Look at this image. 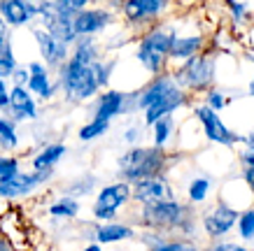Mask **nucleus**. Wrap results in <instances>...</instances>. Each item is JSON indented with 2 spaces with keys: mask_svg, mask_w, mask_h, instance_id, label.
<instances>
[{
  "mask_svg": "<svg viewBox=\"0 0 254 251\" xmlns=\"http://www.w3.org/2000/svg\"><path fill=\"white\" fill-rule=\"evenodd\" d=\"M61 79H63V89L72 100H86L98 91V82H96V75H93V68L91 65H79L72 58L63 65Z\"/></svg>",
  "mask_w": 254,
  "mask_h": 251,
  "instance_id": "f257e3e1",
  "label": "nucleus"
},
{
  "mask_svg": "<svg viewBox=\"0 0 254 251\" xmlns=\"http://www.w3.org/2000/svg\"><path fill=\"white\" fill-rule=\"evenodd\" d=\"M177 79L191 89H205L212 82V63H210V58H203V56L189 58L185 68L180 70Z\"/></svg>",
  "mask_w": 254,
  "mask_h": 251,
  "instance_id": "f03ea898",
  "label": "nucleus"
},
{
  "mask_svg": "<svg viewBox=\"0 0 254 251\" xmlns=\"http://www.w3.org/2000/svg\"><path fill=\"white\" fill-rule=\"evenodd\" d=\"M185 207L175 200H163L154 205H145V221L149 226H177L182 221Z\"/></svg>",
  "mask_w": 254,
  "mask_h": 251,
  "instance_id": "7ed1b4c3",
  "label": "nucleus"
},
{
  "mask_svg": "<svg viewBox=\"0 0 254 251\" xmlns=\"http://www.w3.org/2000/svg\"><path fill=\"white\" fill-rule=\"evenodd\" d=\"M110 21H112V14L105 9H82L72 19V31L75 35H93V33L103 31Z\"/></svg>",
  "mask_w": 254,
  "mask_h": 251,
  "instance_id": "20e7f679",
  "label": "nucleus"
},
{
  "mask_svg": "<svg viewBox=\"0 0 254 251\" xmlns=\"http://www.w3.org/2000/svg\"><path fill=\"white\" fill-rule=\"evenodd\" d=\"M133 198L140 200V202H145V205H154V202L170 200L173 193H170L168 184L163 182L161 177H152V179H142V182L135 184Z\"/></svg>",
  "mask_w": 254,
  "mask_h": 251,
  "instance_id": "39448f33",
  "label": "nucleus"
},
{
  "mask_svg": "<svg viewBox=\"0 0 254 251\" xmlns=\"http://www.w3.org/2000/svg\"><path fill=\"white\" fill-rule=\"evenodd\" d=\"M196 114H198V119L203 121L205 135H208L210 140H212V142H219V145H233V142L238 140V137L233 135L231 130L224 126L222 119H219V116H217L215 112L210 109V107H200Z\"/></svg>",
  "mask_w": 254,
  "mask_h": 251,
  "instance_id": "423d86ee",
  "label": "nucleus"
},
{
  "mask_svg": "<svg viewBox=\"0 0 254 251\" xmlns=\"http://www.w3.org/2000/svg\"><path fill=\"white\" fill-rule=\"evenodd\" d=\"M35 14H38L35 2H26V0H2L0 2V16L12 26H23Z\"/></svg>",
  "mask_w": 254,
  "mask_h": 251,
  "instance_id": "0eeeda50",
  "label": "nucleus"
},
{
  "mask_svg": "<svg viewBox=\"0 0 254 251\" xmlns=\"http://www.w3.org/2000/svg\"><path fill=\"white\" fill-rule=\"evenodd\" d=\"M131 198V186L124 182V184H112V186H105L100 191L98 200H96V207L98 212H110V214H117V209Z\"/></svg>",
  "mask_w": 254,
  "mask_h": 251,
  "instance_id": "6e6552de",
  "label": "nucleus"
},
{
  "mask_svg": "<svg viewBox=\"0 0 254 251\" xmlns=\"http://www.w3.org/2000/svg\"><path fill=\"white\" fill-rule=\"evenodd\" d=\"M185 102V93L180 91L177 86H173L163 98H159L154 102V105L149 107V109H145V119H147V123L152 126V123H156V121H161V119H166V116L173 112V109H177V107Z\"/></svg>",
  "mask_w": 254,
  "mask_h": 251,
  "instance_id": "1a4fd4ad",
  "label": "nucleus"
},
{
  "mask_svg": "<svg viewBox=\"0 0 254 251\" xmlns=\"http://www.w3.org/2000/svg\"><path fill=\"white\" fill-rule=\"evenodd\" d=\"M163 167V153H161V149H149L147 151V156H145V160L140 163L138 167H133L131 172H126V179L128 182H142V179H152V177H156L159 175V170Z\"/></svg>",
  "mask_w": 254,
  "mask_h": 251,
  "instance_id": "9d476101",
  "label": "nucleus"
},
{
  "mask_svg": "<svg viewBox=\"0 0 254 251\" xmlns=\"http://www.w3.org/2000/svg\"><path fill=\"white\" fill-rule=\"evenodd\" d=\"M236 219H238V212H236V209H231V207H226V205H219L215 212H210L208 216H205L203 223H205V230H208L210 235H224L226 230L233 228Z\"/></svg>",
  "mask_w": 254,
  "mask_h": 251,
  "instance_id": "9b49d317",
  "label": "nucleus"
},
{
  "mask_svg": "<svg viewBox=\"0 0 254 251\" xmlns=\"http://www.w3.org/2000/svg\"><path fill=\"white\" fill-rule=\"evenodd\" d=\"M33 35H35V40H38L40 51H42V56L47 58V63L59 65V63L65 61V53H68L65 45H61L59 40H54L47 31H40V28H35V31H33Z\"/></svg>",
  "mask_w": 254,
  "mask_h": 251,
  "instance_id": "f8f14e48",
  "label": "nucleus"
},
{
  "mask_svg": "<svg viewBox=\"0 0 254 251\" xmlns=\"http://www.w3.org/2000/svg\"><path fill=\"white\" fill-rule=\"evenodd\" d=\"M126 112V96L119 91H108L103 93V98L98 100L96 107V119L98 121H110L112 116Z\"/></svg>",
  "mask_w": 254,
  "mask_h": 251,
  "instance_id": "ddd939ff",
  "label": "nucleus"
},
{
  "mask_svg": "<svg viewBox=\"0 0 254 251\" xmlns=\"http://www.w3.org/2000/svg\"><path fill=\"white\" fill-rule=\"evenodd\" d=\"M163 7H166L163 0H128L124 5V12L131 21H140V19H147V16H156Z\"/></svg>",
  "mask_w": 254,
  "mask_h": 251,
  "instance_id": "4468645a",
  "label": "nucleus"
},
{
  "mask_svg": "<svg viewBox=\"0 0 254 251\" xmlns=\"http://www.w3.org/2000/svg\"><path fill=\"white\" fill-rule=\"evenodd\" d=\"M7 107H12V112H14L16 119H35V114H38L33 98L28 96L26 89H21V86H14V89H12Z\"/></svg>",
  "mask_w": 254,
  "mask_h": 251,
  "instance_id": "2eb2a0df",
  "label": "nucleus"
},
{
  "mask_svg": "<svg viewBox=\"0 0 254 251\" xmlns=\"http://www.w3.org/2000/svg\"><path fill=\"white\" fill-rule=\"evenodd\" d=\"M170 89H173V79H170V77H159L154 84H149L145 91H142V96H140V100H138V107L149 109V107L154 105L159 98H163Z\"/></svg>",
  "mask_w": 254,
  "mask_h": 251,
  "instance_id": "dca6fc26",
  "label": "nucleus"
},
{
  "mask_svg": "<svg viewBox=\"0 0 254 251\" xmlns=\"http://www.w3.org/2000/svg\"><path fill=\"white\" fill-rule=\"evenodd\" d=\"M173 40H175V35H168V33H163V31H152L142 42H140V47L159 53V56H166V53L170 51Z\"/></svg>",
  "mask_w": 254,
  "mask_h": 251,
  "instance_id": "f3484780",
  "label": "nucleus"
},
{
  "mask_svg": "<svg viewBox=\"0 0 254 251\" xmlns=\"http://www.w3.org/2000/svg\"><path fill=\"white\" fill-rule=\"evenodd\" d=\"M200 45H203L200 38H175L168 53L175 56V58H193L196 51L200 49Z\"/></svg>",
  "mask_w": 254,
  "mask_h": 251,
  "instance_id": "a211bd4d",
  "label": "nucleus"
},
{
  "mask_svg": "<svg viewBox=\"0 0 254 251\" xmlns=\"http://www.w3.org/2000/svg\"><path fill=\"white\" fill-rule=\"evenodd\" d=\"M96 237H98V242H103V244L119 242V240H128V237H133V230L128 228V226L112 223V226H103V228L96 230Z\"/></svg>",
  "mask_w": 254,
  "mask_h": 251,
  "instance_id": "6ab92c4d",
  "label": "nucleus"
},
{
  "mask_svg": "<svg viewBox=\"0 0 254 251\" xmlns=\"http://www.w3.org/2000/svg\"><path fill=\"white\" fill-rule=\"evenodd\" d=\"M63 153H65V147L63 145H49L38 158L33 160V165H35V170H52V165L61 158Z\"/></svg>",
  "mask_w": 254,
  "mask_h": 251,
  "instance_id": "aec40b11",
  "label": "nucleus"
},
{
  "mask_svg": "<svg viewBox=\"0 0 254 251\" xmlns=\"http://www.w3.org/2000/svg\"><path fill=\"white\" fill-rule=\"evenodd\" d=\"M16 70V63H14V56L9 51V45H0V79L5 77H12Z\"/></svg>",
  "mask_w": 254,
  "mask_h": 251,
  "instance_id": "412c9836",
  "label": "nucleus"
},
{
  "mask_svg": "<svg viewBox=\"0 0 254 251\" xmlns=\"http://www.w3.org/2000/svg\"><path fill=\"white\" fill-rule=\"evenodd\" d=\"M138 58H140V63L149 70V72H159V70H161V65H163V56H159V53H154V51H149V49H142V47L138 49Z\"/></svg>",
  "mask_w": 254,
  "mask_h": 251,
  "instance_id": "4be33fe9",
  "label": "nucleus"
},
{
  "mask_svg": "<svg viewBox=\"0 0 254 251\" xmlns=\"http://www.w3.org/2000/svg\"><path fill=\"white\" fill-rule=\"evenodd\" d=\"M108 128H110V121H98V119H93L91 123H86L84 128L79 130V140L89 142V140H93V137L103 135V133H105Z\"/></svg>",
  "mask_w": 254,
  "mask_h": 251,
  "instance_id": "5701e85b",
  "label": "nucleus"
},
{
  "mask_svg": "<svg viewBox=\"0 0 254 251\" xmlns=\"http://www.w3.org/2000/svg\"><path fill=\"white\" fill-rule=\"evenodd\" d=\"M28 89L35 93H40L42 98H49L52 93H54V89H52V84H49V79H47V75H33L28 77Z\"/></svg>",
  "mask_w": 254,
  "mask_h": 251,
  "instance_id": "b1692460",
  "label": "nucleus"
},
{
  "mask_svg": "<svg viewBox=\"0 0 254 251\" xmlns=\"http://www.w3.org/2000/svg\"><path fill=\"white\" fill-rule=\"evenodd\" d=\"M49 212L54 214V216H75V214L79 212V202L77 200H72V198H63L61 202L52 205Z\"/></svg>",
  "mask_w": 254,
  "mask_h": 251,
  "instance_id": "393cba45",
  "label": "nucleus"
},
{
  "mask_svg": "<svg viewBox=\"0 0 254 251\" xmlns=\"http://www.w3.org/2000/svg\"><path fill=\"white\" fill-rule=\"evenodd\" d=\"M170 123H173V121H170L168 116L154 123V142H156V149H159L161 145H166V140H168V135H170V128H173Z\"/></svg>",
  "mask_w": 254,
  "mask_h": 251,
  "instance_id": "a878e982",
  "label": "nucleus"
},
{
  "mask_svg": "<svg viewBox=\"0 0 254 251\" xmlns=\"http://www.w3.org/2000/svg\"><path fill=\"white\" fill-rule=\"evenodd\" d=\"M208 189H210L208 179H193L191 186H189V198H191L193 202H200V200L208 196Z\"/></svg>",
  "mask_w": 254,
  "mask_h": 251,
  "instance_id": "bb28decb",
  "label": "nucleus"
},
{
  "mask_svg": "<svg viewBox=\"0 0 254 251\" xmlns=\"http://www.w3.org/2000/svg\"><path fill=\"white\" fill-rule=\"evenodd\" d=\"M0 142L5 147H14L16 145V133H14V123L0 119Z\"/></svg>",
  "mask_w": 254,
  "mask_h": 251,
  "instance_id": "cd10ccee",
  "label": "nucleus"
},
{
  "mask_svg": "<svg viewBox=\"0 0 254 251\" xmlns=\"http://www.w3.org/2000/svg\"><path fill=\"white\" fill-rule=\"evenodd\" d=\"M19 175V165L14 158H0V182H9Z\"/></svg>",
  "mask_w": 254,
  "mask_h": 251,
  "instance_id": "c85d7f7f",
  "label": "nucleus"
},
{
  "mask_svg": "<svg viewBox=\"0 0 254 251\" xmlns=\"http://www.w3.org/2000/svg\"><path fill=\"white\" fill-rule=\"evenodd\" d=\"M240 235L245 240H252L254 237V212H245L240 216Z\"/></svg>",
  "mask_w": 254,
  "mask_h": 251,
  "instance_id": "c756f323",
  "label": "nucleus"
},
{
  "mask_svg": "<svg viewBox=\"0 0 254 251\" xmlns=\"http://www.w3.org/2000/svg\"><path fill=\"white\" fill-rule=\"evenodd\" d=\"M152 251H193L189 244H182V242H163V244H156Z\"/></svg>",
  "mask_w": 254,
  "mask_h": 251,
  "instance_id": "7c9ffc66",
  "label": "nucleus"
},
{
  "mask_svg": "<svg viewBox=\"0 0 254 251\" xmlns=\"http://www.w3.org/2000/svg\"><path fill=\"white\" fill-rule=\"evenodd\" d=\"M222 107H224L222 93H210V109L215 112V109H222Z\"/></svg>",
  "mask_w": 254,
  "mask_h": 251,
  "instance_id": "2f4dec72",
  "label": "nucleus"
},
{
  "mask_svg": "<svg viewBox=\"0 0 254 251\" xmlns=\"http://www.w3.org/2000/svg\"><path fill=\"white\" fill-rule=\"evenodd\" d=\"M243 163H245V167H254V147H250V149L243 153Z\"/></svg>",
  "mask_w": 254,
  "mask_h": 251,
  "instance_id": "473e14b6",
  "label": "nucleus"
},
{
  "mask_svg": "<svg viewBox=\"0 0 254 251\" xmlns=\"http://www.w3.org/2000/svg\"><path fill=\"white\" fill-rule=\"evenodd\" d=\"M14 79H16V86L23 89V82H28V72L26 70H14Z\"/></svg>",
  "mask_w": 254,
  "mask_h": 251,
  "instance_id": "72a5a7b5",
  "label": "nucleus"
},
{
  "mask_svg": "<svg viewBox=\"0 0 254 251\" xmlns=\"http://www.w3.org/2000/svg\"><path fill=\"white\" fill-rule=\"evenodd\" d=\"M9 105V96L5 91V82L0 79V107H7Z\"/></svg>",
  "mask_w": 254,
  "mask_h": 251,
  "instance_id": "f704fd0d",
  "label": "nucleus"
},
{
  "mask_svg": "<svg viewBox=\"0 0 254 251\" xmlns=\"http://www.w3.org/2000/svg\"><path fill=\"white\" fill-rule=\"evenodd\" d=\"M212 251H247V249H243L238 244H219V247H215Z\"/></svg>",
  "mask_w": 254,
  "mask_h": 251,
  "instance_id": "c9c22d12",
  "label": "nucleus"
},
{
  "mask_svg": "<svg viewBox=\"0 0 254 251\" xmlns=\"http://www.w3.org/2000/svg\"><path fill=\"white\" fill-rule=\"evenodd\" d=\"M28 72H31V77L33 75H47V70L40 65V63H31V68H28Z\"/></svg>",
  "mask_w": 254,
  "mask_h": 251,
  "instance_id": "e433bc0d",
  "label": "nucleus"
},
{
  "mask_svg": "<svg viewBox=\"0 0 254 251\" xmlns=\"http://www.w3.org/2000/svg\"><path fill=\"white\" fill-rule=\"evenodd\" d=\"M7 42V26L5 21H0V45H5Z\"/></svg>",
  "mask_w": 254,
  "mask_h": 251,
  "instance_id": "4c0bfd02",
  "label": "nucleus"
},
{
  "mask_svg": "<svg viewBox=\"0 0 254 251\" xmlns=\"http://www.w3.org/2000/svg\"><path fill=\"white\" fill-rule=\"evenodd\" d=\"M243 5H240V2H231V12L233 14H236V19H240V16H243Z\"/></svg>",
  "mask_w": 254,
  "mask_h": 251,
  "instance_id": "58836bf2",
  "label": "nucleus"
},
{
  "mask_svg": "<svg viewBox=\"0 0 254 251\" xmlns=\"http://www.w3.org/2000/svg\"><path fill=\"white\" fill-rule=\"evenodd\" d=\"M245 179H247V184L254 189V167H247L245 170Z\"/></svg>",
  "mask_w": 254,
  "mask_h": 251,
  "instance_id": "ea45409f",
  "label": "nucleus"
},
{
  "mask_svg": "<svg viewBox=\"0 0 254 251\" xmlns=\"http://www.w3.org/2000/svg\"><path fill=\"white\" fill-rule=\"evenodd\" d=\"M135 137H138V130H135V128L126 133V140H128V142H135Z\"/></svg>",
  "mask_w": 254,
  "mask_h": 251,
  "instance_id": "a19ab883",
  "label": "nucleus"
},
{
  "mask_svg": "<svg viewBox=\"0 0 254 251\" xmlns=\"http://www.w3.org/2000/svg\"><path fill=\"white\" fill-rule=\"evenodd\" d=\"M84 251H100V247H98V244H91V247H86Z\"/></svg>",
  "mask_w": 254,
  "mask_h": 251,
  "instance_id": "79ce46f5",
  "label": "nucleus"
},
{
  "mask_svg": "<svg viewBox=\"0 0 254 251\" xmlns=\"http://www.w3.org/2000/svg\"><path fill=\"white\" fill-rule=\"evenodd\" d=\"M0 251H9V247L5 242H2V240H0Z\"/></svg>",
  "mask_w": 254,
  "mask_h": 251,
  "instance_id": "37998d69",
  "label": "nucleus"
},
{
  "mask_svg": "<svg viewBox=\"0 0 254 251\" xmlns=\"http://www.w3.org/2000/svg\"><path fill=\"white\" fill-rule=\"evenodd\" d=\"M250 93L254 96V79H252V84H250Z\"/></svg>",
  "mask_w": 254,
  "mask_h": 251,
  "instance_id": "c03bdc74",
  "label": "nucleus"
}]
</instances>
